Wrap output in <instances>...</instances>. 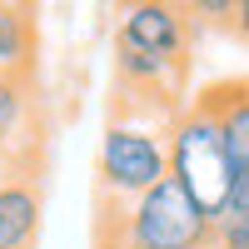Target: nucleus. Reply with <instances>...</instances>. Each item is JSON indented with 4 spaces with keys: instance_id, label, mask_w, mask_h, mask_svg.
I'll list each match as a JSON object with an SVG mask.
<instances>
[{
    "instance_id": "obj_1",
    "label": "nucleus",
    "mask_w": 249,
    "mask_h": 249,
    "mask_svg": "<svg viewBox=\"0 0 249 249\" xmlns=\"http://www.w3.org/2000/svg\"><path fill=\"white\" fill-rule=\"evenodd\" d=\"M164 135H170L164 140L170 144V179L195 199V210L214 224L224 210H230V199L244 190L239 175H234V160L224 150V135H219L214 115L204 110L199 100H190V105L170 120Z\"/></svg>"
},
{
    "instance_id": "obj_2",
    "label": "nucleus",
    "mask_w": 249,
    "mask_h": 249,
    "mask_svg": "<svg viewBox=\"0 0 249 249\" xmlns=\"http://www.w3.org/2000/svg\"><path fill=\"white\" fill-rule=\"evenodd\" d=\"M214 224L195 210V199L175 179H160L130 204H115L105 249H210Z\"/></svg>"
},
{
    "instance_id": "obj_3",
    "label": "nucleus",
    "mask_w": 249,
    "mask_h": 249,
    "mask_svg": "<svg viewBox=\"0 0 249 249\" xmlns=\"http://www.w3.org/2000/svg\"><path fill=\"white\" fill-rule=\"evenodd\" d=\"M95 179L105 204H130L160 179H170V144L155 124L144 120H110L100 135L95 155Z\"/></svg>"
},
{
    "instance_id": "obj_4",
    "label": "nucleus",
    "mask_w": 249,
    "mask_h": 249,
    "mask_svg": "<svg viewBox=\"0 0 249 249\" xmlns=\"http://www.w3.org/2000/svg\"><path fill=\"white\" fill-rule=\"evenodd\" d=\"M115 45L140 50L150 60H164L170 70H184L190 55V15L179 0H120Z\"/></svg>"
},
{
    "instance_id": "obj_5",
    "label": "nucleus",
    "mask_w": 249,
    "mask_h": 249,
    "mask_svg": "<svg viewBox=\"0 0 249 249\" xmlns=\"http://www.w3.org/2000/svg\"><path fill=\"white\" fill-rule=\"evenodd\" d=\"M195 100L214 115L219 135H224V150L234 160V175H239V184H249V80L244 75L214 80V85L199 90Z\"/></svg>"
},
{
    "instance_id": "obj_6",
    "label": "nucleus",
    "mask_w": 249,
    "mask_h": 249,
    "mask_svg": "<svg viewBox=\"0 0 249 249\" xmlns=\"http://www.w3.org/2000/svg\"><path fill=\"white\" fill-rule=\"evenodd\" d=\"M40 219H45V199L35 179H0V249H35Z\"/></svg>"
},
{
    "instance_id": "obj_7",
    "label": "nucleus",
    "mask_w": 249,
    "mask_h": 249,
    "mask_svg": "<svg viewBox=\"0 0 249 249\" xmlns=\"http://www.w3.org/2000/svg\"><path fill=\"white\" fill-rule=\"evenodd\" d=\"M25 115H30V90H25V80H20V75H0V155L15 144Z\"/></svg>"
},
{
    "instance_id": "obj_8",
    "label": "nucleus",
    "mask_w": 249,
    "mask_h": 249,
    "mask_svg": "<svg viewBox=\"0 0 249 249\" xmlns=\"http://www.w3.org/2000/svg\"><path fill=\"white\" fill-rule=\"evenodd\" d=\"M214 249H249V184L230 199V210L214 219Z\"/></svg>"
},
{
    "instance_id": "obj_9",
    "label": "nucleus",
    "mask_w": 249,
    "mask_h": 249,
    "mask_svg": "<svg viewBox=\"0 0 249 249\" xmlns=\"http://www.w3.org/2000/svg\"><path fill=\"white\" fill-rule=\"evenodd\" d=\"M30 55V35H25V20L15 10H0V75H15Z\"/></svg>"
},
{
    "instance_id": "obj_10",
    "label": "nucleus",
    "mask_w": 249,
    "mask_h": 249,
    "mask_svg": "<svg viewBox=\"0 0 249 249\" xmlns=\"http://www.w3.org/2000/svg\"><path fill=\"white\" fill-rule=\"evenodd\" d=\"M179 5H184V15H190V25H210V30H224L239 0H179Z\"/></svg>"
},
{
    "instance_id": "obj_11",
    "label": "nucleus",
    "mask_w": 249,
    "mask_h": 249,
    "mask_svg": "<svg viewBox=\"0 0 249 249\" xmlns=\"http://www.w3.org/2000/svg\"><path fill=\"white\" fill-rule=\"evenodd\" d=\"M224 30L249 45V0H239V5H234V15H230V25H224Z\"/></svg>"
},
{
    "instance_id": "obj_12",
    "label": "nucleus",
    "mask_w": 249,
    "mask_h": 249,
    "mask_svg": "<svg viewBox=\"0 0 249 249\" xmlns=\"http://www.w3.org/2000/svg\"><path fill=\"white\" fill-rule=\"evenodd\" d=\"M210 249H214V244H210Z\"/></svg>"
}]
</instances>
